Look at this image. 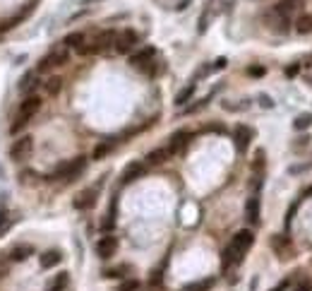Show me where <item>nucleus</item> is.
Returning a JSON list of instances; mask_svg holds the SVG:
<instances>
[{"instance_id":"obj_16","label":"nucleus","mask_w":312,"mask_h":291,"mask_svg":"<svg viewBox=\"0 0 312 291\" xmlns=\"http://www.w3.org/2000/svg\"><path fill=\"white\" fill-rule=\"evenodd\" d=\"M245 219L250 224H259V198L252 195L248 202H245Z\"/></svg>"},{"instance_id":"obj_26","label":"nucleus","mask_w":312,"mask_h":291,"mask_svg":"<svg viewBox=\"0 0 312 291\" xmlns=\"http://www.w3.org/2000/svg\"><path fill=\"white\" fill-rule=\"evenodd\" d=\"M31 253H34V250H31L29 246H17V248L12 250V260H15V262H22V260H27Z\"/></svg>"},{"instance_id":"obj_39","label":"nucleus","mask_w":312,"mask_h":291,"mask_svg":"<svg viewBox=\"0 0 312 291\" xmlns=\"http://www.w3.org/2000/svg\"><path fill=\"white\" fill-rule=\"evenodd\" d=\"M295 291H312V282H305V284H300Z\"/></svg>"},{"instance_id":"obj_33","label":"nucleus","mask_w":312,"mask_h":291,"mask_svg":"<svg viewBox=\"0 0 312 291\" xmlns=\"http://www.w3.org/2000/svg\"><path fill=\"white\" fill-rule=\"evenodd\" d=\"M127 269H130L127 265H123V267H113V269H108V272H106V277H113V279H115V277H123Z\"/></svg>"},{"instance_id":"obj_11","label":"nucleus","mask_w":312,"mask_h":291,"mask_svg":"<svg viewBox=\"0 0 312 291\" xmlns=\"http://www.w3.org/2000/svg\"><path fill=\"white\" fill-rule=\"evenodd\" d=\"M34 7H36V0H31V2H29V7H24V10H22L20 15H15L12 20H5V22H0V31H10V29H15V27H17L20 22H24V20L29 17V15L34 12Z\"/></svg>"},{"instance_id":"obj_31","label":"nucleus","mask_w":312,"mask_h":291,"mask_svg":"<svg viewBox=\"0 0 312 291\" xmlns=\"http://www.w3.org/2000/svg\"><path fill=\"white\" fill-rule=\"evenodd\" d=\"M140 289V282L137 279H125V282H120V287L118 291H137Z\"/></svg>"},{"instance_id":"obj_36","label":"nucleus","mask_w":312,"mask_h":291,"mask_svg":"<svg viewBox=\"0 0 312 291\" xmlns=\"http://www.w3.org/2000/svg\"><path fill=\"white\" fill-rule=\"evenodd\" d=\"M226 63H228L226 58H219L214 65H211V70H221V67H226Z\"/></svg>"},{"instance_id":"obj_3","label":"nucleus","mask_w":312,"mask_h":291,"mask_svg":"<svg viewBox=\"0 0 312 291\" xmlns=\"http://www.w3.org/2000/svg\"><path fill=\"white\" fill-rule=\"evenodd\" d=\"M34 152V137L31 135H20L12 145H10V159L12 161H24Z\"/></svg>"},{"instance_id":"obj_5","label":"nucleus","mask_w":312,"mask_h":291,"mask_svg":"<svg viewBox=\"0 0 312 291\" xmlns=\"http://www.w3.org/2000/svg\"><path fill=\"white\" fill-rule=\"evenodd\" d=\"M137 41H140L137 31H132V29L120 31V34L115 36V51H118V53H130V51L137 46Z\"/></svg>"},{"instance_id":"obj_27","label":"nucleus","mask_w":312,"mask_h":291,"mask_svg":"<svg viewBox=\"0 0 312 291\" xmlns=\"http://www.w3.org/2000/svg\"><path fill=\"white\" fill-rule=\"evenodd\" d=\"M111 149H113V145H111V142H101V145H99L96 149H94L91 159H94V161H101V159H104V157H106V154H108Z\"/></svg>"},{"instance_id":"obj_20","label":"nucleus","mask_w":312,"mask_h":291,"mask_svg":"<svg viewBox=\"0 0 312 291\" xmlns=\"http://www.w3.org/2000/svg\"><path fill=\"white\" fill-rule=\"evenodd\" d=\"M34 89H36V75H34V72L22 75V80H20V91L31 96V91H34Z\"/></svg>"},{"instance_id":"obj_41","label":"nucleus","mask_w":312,"mask_h":291,"mask_svg":"<svg viewBox=\"0 0 312 291\" xmlns=\"http://www.w3.org/2000/svg\"><path fill=\"white\" fill-rule=\"evenodd\" d=\"M0 198H2V195H0ZM0 202H2V200H0Z\"/></svg>"},{"instance_id":"obj_7","label":"nucleus","mask_w":312,"mask_h":291,"mask_svg":"<svg viewBox=\"0 0 312 291\" xmlns=\"http://www.w3.org/2000/svg\"><path fill=\"white\" fill-rule=\"evenodd\" d=\"M154 58H156V48L146 46V48H142V51H137V53H132V56H130V65L144 72V67H146Z\"/></svg>"},{"instance_id":"obj_1","label":"nucleus","mask_w":312,"mask_h":291,"mask_svg":"<svg viewBox=\"0 0 312 291\" xmlns=\"http://www.w3.org/2000/svg\"><path fill=\"white\" fill-rule=\"evenodd\" d=\"M252 243H255V233L250 231V229H240V231L235 233L233 241L228 243L226 248H224V253H221L224 269H228V267H233V265H238V262L243 260V255L252 248Z\"/></svg>"},{"instance_id":"obj_34","label":"nucleus","mask_w":312,"mask_h":291,"mask_svg":"<svg viewBox=\"0 0 312 291\" xmlns=\"http://www.w3.org/2000/svg\"><path fill=\"white\" fill-rule=\"evenodd\" d=\"M10 229V219H7V212H0V236Z\"/></svg>"},{"instance_id":"obj_15","label":"nucleus","mask_w":312,"mask_h":291,"mask_svg":"<svg viewBox=\"0 0 312 291\" xmlns=\"http://www.w3.org/2000/svg\"><path fill=\"white\" fill-rule=\"evenodd\" d=\"M170 157H173V154H170L168 147H159V149H154V152L146 154V164H149V166H159V164L168 161Z\"/></svg>"},{"instance_id":"obj_32","label":"nucleus","mask_w":312,"mask_h":291,"mask_svg":"<svg viewBox=\"0 0 312 291\" xmlns=\"http://www.w3.org/2000/svg\"><path fill=\"white\" fill-rule=\"evenodd\" d=\"M271 246H274V248H276V250H279L281 255H284V248H286V246H288V241H286L284 236H276V238L271 241Z\"/></svg>"},{"instance_id":"obj_40","label":"nucleus","mask_w":312,"mask_h":291,"mask_svg":"<svg viewBox=\"0 0 312 291\" xmlns=\"http://www.w3.org/2000/svg\"><path fill=\"white\" fill-rule=\"evenodd\" d=\"M262 106H267V109H271V101H269V96H262Z\"/></svg>"},{"instance_id":"obj_37","label":"nucleus","mask_w":312,"mask_h":291,"mask_svg":"<svg viewBox=\"0 0 312 291\" xmlns=\"http://www.w3.org/2000/svg\"><path fill=\"white\" fill-rule=\"evenodd\" d=\"M288 284H291V282H288V279H284V282H279V284H276L271 291H286V289H288Z\"/></svg>"},{"instance_id":"obj_4","label":"nucleus","mask_w":312,"mask_h":291,"mask_svg":"<svg viewBox=\"0 0 312 291\" xmlns=\"http://www.w3.org/2000/svg\"><path fill=\"white\" fill-rule=\"evenodd\" d=\"M84 169H86V157H77V159H72V161L62 164V166L56 171V178H62V180H75V178L82 174Z\"/></svg>"},{"instance_id":"obj_8","label":"nucleus","mask_w":312,"mask_h":291,"mask_svg":"<svg viewBox=\"0 0 312 291\" xmlns=\"http://www.w3.org/2000/svg\"><path fill=\"white\" fill-rule=\"evenodd\" d=\"M96 195H99V185H94V188H86L82 190L77 198H75V209H91L94 204H96Z\"/></svg>"},{"instance_id":"obj_42","label":"nucleus","mask_w":312,"mask_h":291,"mask_svg":"<svg viewBox=\"0 0 312 291\" xmlns=\"http://www.w3.org/2000/svg\"><path fill=\"white\" fill-rule=\"evenodd\" d=\"M0 176H2V171H0Z\"/></svg>"},{"instance_id":"obj_25","label":"nucleus","mask_w":312,"mask_h":291,"mask_svg":"<svg viewBox=\"0 0 312 291\" xmlns=\"http://www.w3.org/2000/svg\"><path fill=\"white\" fill-rule=\"evenodd\" d=\"M295 31H298V34H310V31H312V15H303V17H298V22H295Z\"/></svg>"},{"instance_id":"obj_14","label":"nucleus","mask_w":312,"mask_h":291,"mask_svg":"<svg viewBox=\"0 0 312 291\" xmlns=\"http://www.w3.org/2000/svg\"><path fill=\"white\" fill-rule=\"evenodd\" d=\"M300 5H303L300 0H281V2L274 7V12H276L279 17H286V20H288L293 12H298V10H300Z\"/></svg>"},{"instance_id":"obj_21","label":"nucleus","mask_w":312,"mask_h":291,"mask_svg":"<svg viewBox=\"0 0 312 291\" xmlns=\"http://www.w3.org/2000/svg\"><path fill=\"white\" fill-rule=\"evenodd\" d=\"M43 89H46V94H48V96L60 94V89H62V77H58V75L48 77V80H46V85H43Z\"/></svg>"},{"instance_id":"obj_12","label":"nucleus","mask_w":312,"mask_h":291,"mask_svg":"<svg viewBox=\"0 0 312 291\" xmlns=\"http://www.w3.org/2000/svg\"><path fill=\"white\" fill-rule=\"evenodd\" d=\"M144 171H146V166H144L142 161H132V164H127V166L123 169V176H120V180H123V183H132V180L142 178Z\"/></svg>"},{"instance_id":"obj_38","label":"nucleus","mask_w":312,"mask_h":291,"mask_svg":"<svg viewBox=\"0 0 312 291\" xmlns=\"http://www.w3.org/2000/svg\"><path fill=\"white\" fill-rule=\"evenodd\" d=\"M298 70H300V65H291V67L286 70V75H288V77H293V75H295Z\"/></svg>"},{"instance_id":"obj_43","label":"nucleus","mask_w":312,"mask_h":291,"mask_svg":"<svg viewBox=\"0 0 312 291\" xmlns=\"http://www.w3.org/2000/svg\"><path fill=\"white\" fill-rule=\"evenodd\" d=\"M310 193H312V190H310Z\"/></svg>"},{"instance_id":"obj_13","label":"nucleus","mask_w":312,"mask_h":291,"mask_svg":"<svg viewBox=\"0 0 312 291\" xmlns=\"http://www.w3.org/2000/svg\"><path fill=\"white\" fill-rule=\"evenodd\" d=\"M192 137V133L190 130H178V133H173L170 135V142H168V149H170V154H178L183 147L187 145V140Z\"/></svg>"},{"instance_id":"obj_24","label":"nucleus","mask_w":312,"mask_h":291,"mask_svg":"<svg viewBox=\"0 0 312 291\" xmlns=\"http://www.w3.org/2000/svg\"><path fill=\"white\" fill-rule=\"evenodd\" d=\"M211 287H214V279H199V282L183 287V291H211Z\"/></svg>"},{"instance_id":"obj_6","label":"nucleus","mask_w":312,"mask_h":291,"mask_svg":"<svg viewBox=\"0 0 312 291\" xmlns=\"http://www.w3.org/2000/svg\"><path fill=\"white\" fill-rule=\"evenodd\" d=\"M115 250H118V241H115V236H104L99 243H96V255L101 258V260H108V258H113Z\"/></svg>"},{"instance_id":"obj_30","label":"nucleus","mask_w":312,"mask_h":291,"mask_svg":"<svg viewBox=\"0 0 312 291\" xmlns=\"http://www.w3.org/2000/svg\"><path fill=\"white\" fill-rule=\"evenodd\" d=\"M27 123H29V118H24V116H20V113H17L15 123L10 125V133H12V135H17V133H20V130H22V128H24Z\"/></svg>"},{"instance_id":"obj_17","label":"nucleus","mask_w":312,"mask_h":291,"mask_svg":"<svg viewBox=\"0 0 312 291\" xmlns=\"http://www.w3.org/2000/svg\"><path fill=\"white\" fill-rule=\"evenodd\" d=\"M60 260H62V253H60V250H48V253H43V255L39 258V262H41L43 269H51V267L60 265Z\"/></svg>"},{"instance_id":"obj_22","label":"nucleus","mask_w":312,"mask_h":291,"mask_svg":"<svg viewBox=\"0 0 312 291\" xmlns=\"http://www.w3.org/2000/svg\"><path fill=\"white\" fill-rule=\"evenodd\" d=\"M192 94H195V82H190L185 89L178 91V96H175V106H185V104L192 99Z\"/></svg>"},{"instance_id":"obj_35","label":"nucleus","mask_w":312,"mask_h":291,"mask_svg":"<svg viewBox=\"0 0 312 291\" xmlns=\"http://www.w3.org/2000/svg\"><path fill=\"white\" fill-rule=\"evenodd\" d=\"M264 72H267V70H264V67H262V65H252V67H250V70H248V75H252V77H262V75H264Z\"/></svg>"},{"instance_id":"obj_10","label":"nucleus","mask_w":312,"mask_h":291,"mask_svg":"<svg viewBox=\"0 0 312 291\" xmlns=\"http://www.w3.org/2000/svg\"><path fill=\"white\" fill-rule=\"evenodd\" d=\"M233 140H235V149L238 152H245L248 145H250V140H252V130L248 125H238L233 130Z\"/></svg>"},{"instance_id":"obj_2","label":"nucleus","mask_w":312,"mask_h":291,"mask_svg":"<svg viewBox=\"0 0 312 291\" xmlns=\"http://www.w3.org/2000/svg\"><path fill=\"white\" fill-rule=\"evenodd\" d=\"M67 60H70V51H67L65 46H58V48H53L51 53H46L43 58L39 60L36 70H39V72H48V70H53V67L65 65Z\"/></svg>"},{"instance_id":"obj_23","label":"nucleus","mask_w":312,"mask_h":291,"mask_svg":"<svg viewBox=\"0 0 312 291\" xmlns=\"http://www.w3.org/2000/svg\"><path fill=\"white\" fill-rule=\"evenodd\" d=\"M264 159H267L264 149H257V152H255V161H252V171H255L257 178H262V174H264Z\"/></svg>"},{"instance_id":"obj_29","label":"nucleus","mask_w":312,"mask_h":291,"mask_svg":"<svg viewBox=\"0 0 312 291\" xmlns=\"http://www.w3.org/2000/svg\"><path fill=\"white\" fill-rule=\"evenodd\" d=\"M113 224H115V200H113V204H111V209H108V214H106V219H104V231H111L113 229Z\"/></svg>"},{"instance_id":"obj_28","label":"nucleus","mask_w":312,"mask_h":291,"mask_svg":"<svg viewBox=\"0 0 312 291\" xmlns=\"http://www.w3.org/2000/svg\"><path fill=\"white\" fill-rule=\"evenodd\" d=\"M310 123H312V113H300L293 120V128L295 130H305V128H310Z\"/></svg>"},{"instance_id":"obj_19","label":"nucleus","mask_w":312,"mask_h":291,"mask_svg":"<svg viewBox=\"0 0 312 291\" xmlns=\"http://www.w3.org/2000/svg\"><path fill=\"white\" fill-rule=\"evenodd\" d=\"M82 44H84V34L82 31H72V34H67L65 39H62V46L65 48H82Z\"/></svg>"},{"instance_id":"obj_18","label":"nucleus","mask_w":312,"mask_h":291,"mask_svg":"<svg viewBox=\"0 0 312 291\" xmlns=\"http://www.w3.org/2000/svg\"><path fill=\"white\" fill-rule=\"evenodd\" d=\"M67 282H70V277H67V272H58L56 277L48 282V287H46V291H65V287H67Z\"/></svg>"},{"instance_id":"obj_9","label":"nucleus","mask_w":312,"mask_h":291,"mask_svg":"<svg viewBox=\"0 0 312 291\" xmlns=\"http://www.w3.org/2000/svg\"><path fill=\"white\" fill-rule=\"evenodd\" d=\"M41 96H36V94H31V96H27L24 101H22V106H20V116H24V118H31L39 113V109H41Z\"/></svg>"}]
</instances>
